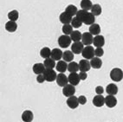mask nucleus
Wrapping results in <instances>:
<instances>
[{
  "mask_svg": "<svg viewBox=\"0 0 123 122\" xmlns=\"http://www.w3.org/2000/svg\"><path fill=\"white\" fill-rule=\"evenodd\" d=\"M72 18H73L72 16H70L69 14H68L66 11H64V12H62V13L60 14V16H59L60 22H61L62 24H70L71 21H72Z\"/></svg>",
  "mask_w": 123,
  "mask_h": 122,
  "instance_id": "nucleus-15",
  "label": "nucleus"
},
{
  "mask_svg": "<svg viewBox=\"0 0 123 122\" xmlns=\"http://www.w3.org/2000/svg\"><path fill=\"white\" fill-rule=\"evenodd\" d=\"M45 69H46V68H45V66H44L43 63H36L32 67V70H33L34 74H43Z\"/></svg>",
  "mask_w": 123,
  "mask_h": 122,
  "instance_id": "nucleus-19",
  "label": "nucleus"
},
{
  "mask_svg": "<svg viewBox=\"0 0 123 122\" xmlns=\"http://www.w3.org/2000/svg\"><path fill=\"white\" fill-rule=\"evenodd\" d=\"M95 93L96 94H102L104 93V88L101 86H97L95 87Z\"/></svg>",
  "mask_w": 123,
  "mask_h": 122,
  "instance_id": "nucleus-39",
  "label": "nucleus"
},
{
  "mask_svg": "<svg viewBox=\"0 0 123 122\" xmlns=\"http://www.w3.org/2000/svg\"><path fill=\"white\" fill-rule=\"evenodd\" d=\"M84 49V45L81 42H74L71 45V51L75 55H79L82 52Z\"/></svg>",
  "mask_w": 123,
  "mask_h": 122,
  "instance_id": "nucleus-8",
  "label": "nucleus"
},
{
  "mask_svg": "<svg viewBox=\"0 0 123 122\" xmlns=\"http://www.w3.org/2000/svg\"><path fill=\"white\" fill-rule=\"evenodd\" d=\"M81 21L84 24H86V25H91V24H95V16H94L91 12H88V11H87L85 13H84V15L82 16Z\"/></svg>",
  "mask_w": 123,
  "mask_h": 122,
  "instance_id": "nucleus-3",
  "label": "nucleus"
},
{
  "mask_svg": "<svg viewBox=\"0 0 123 122\" xmlns=\"http://www.w3.org/2000/svg\"><path fill=\"white\" fill-rule=\"evenodd\" d=\"M93 44L96 48H102L104 44H105V38H104V37L101 35L95 36L94 37V40H93Z\"/></svg>",
  "mask_w": 123,
  "mask_h": 122,
  "instance_id": "nucleus-14",
  "label": "nucleus"
},
{
  "mask_svg": "<svg viewBox=\"0 0 123 122\" xmlns=\"http://www.w3.org/2000/svg\"><path fill=\"white\" fill-rule=\"evenodd\" d=\"M33 113L30 110H26L22 113V120L24 122H31L33 120Z\"/></svg>",
  "mask_w": 123,
  "mask_h": 122,
  "instance_id": "nucleus-21",
  "label": "nucleus"
},
{
  "mask_svg": "<svg viewBox=\"0 0 123 122\" xmlns=\"http://www.w3.org/2000/svg\"><path fill=\"white\" fill-rule=\"evenodd\" d=\"M91 13L93 14L94 16H100L101 14V11H102V10H101V6L99 5V4H95V5H93L92 8H91Z\"/></svg>",
  "mask_w": 123,
  "mask_h": 122,
  "instance_id": "nucleus-28",
  "label": "nucleus"
},
{
  "mask_svg": "<svg viewBox=\"0 0 123 122\" xmlns=\"http://www.w3.org/2000/svg\"><path fill=\"white\" fill-rule=\"evenodd\" d=\"M79 76L81 81H85L86 79L88 78V74H87V72H82V71H81V72L79 73Z\"/></svg>",
  "mask_w": 123,
  "mask_h": 122,
  "instance_id": "nucleus-40",
  "label": "nucleus"
},
{
  "mask_svg": "<svg viewBox=\"0 0 123 122\" xmlns=\"http://www.w3.org/2000/svg\"><path fill=\"white\" fill-rule=\"evenodd\" d=\"M70 38L73 42H80L81 41V33L79 30H73V32L71 33L70 35Z\"/></svg>",
  "mask_w": 123,
  "mask_h": 122,
  "instance_id": "nucleus-27",
  "label": "nucleus"
},
{
  "mask_svg": "<svg viewBox=\"0 0 123 122\" xmlns=\"http://www.w3.org/2000/svg\"><path fill=\"white\" fill-rule=\"evenodd\" d=\"M40 55H41V57H43V58H44V59L49 58L51 55L50 49L48 48V47L43 48L42 49H41V51H40Z\"/></svg>",
  "mask_w": 123,
  "mask_h": 122,
  "instance_id": "nucleus-30",
  "label": "nucleus"
},
{
  "mask_svg": "<svg viewBox=\"0 0 123 122\" xmlns=\"http://www.w3.org/2000/svg\"><path fill=\"white\" fill-rule=\"evenodd\" d=\"M45 77V80L49 82H52L55 80H56L57 74L53 68H46L44 70L43 74Z\"/></svg>",
  "mask_w": 123,
  "mask_h": 122,
  "instance_id": "nucleus-4",
  "label": "nucleus"
},
{
  "mask_svg": "<svg viewBox=\"0 0 123 122\" xmlns=\"http://www.w3.org/2000/svg\"><path fill=\"white\" fill-rule=\"evenodd\" d=\"M68 83H70V84H72L74 86H77L79 84L80 81H81L79 74H77V72L70 73L68 77Z\"/></svg>",
  "mask_w": 123,
  "mask_h": 122,
  "instance_id": "nucleus-12",
  "label": "nucleus"
},
{
  "mask_svg": "<svg viewBox=\"0 0 123 122\" xmlns=\"http://www.w3.org/2000/svg\"><path fill=\"white\" fill-rule=\"evenodd\" d=\"M18 29V24L15 21H9L7 22L6 24H5V30H6L8 32H15Z\"/></svg>",
  "mask_w": 123,
  "mask_h": 122,
  "instance_id": "nucleus-22",
  "label": "nucleus"
},
{
  "mask_svg": "<svg viewBox=\"0 0 123 122\" xmlns=\"http://www.w3.org/2000/svg\"><path fill=\"white\" fill-rule=\"evenodd\" d=\"M70 24L73 26V28H80L81 26V24H82V22H81V20L79 18H77L76 16H75V18H72V21H71Z\"/></svg>",
  "mask_w": 123,
  "mask_h": 122,
  "instance_id": "nucleus-35",
  "label": "nucleus"
},
{
  "mask_svg": "<svg viewBox=\"0 0 123 122\" xmlns=\"http://www.w3.org/2000/svg\"><path fill=\"white\" fill-rule=\"evenodd\" d=\"M78 64H79V70L80 71H82V72H88L91 68L90 61L88 60H87V59L81 60Z\"/></svg>",
  "mask_w": 123,
  "mask_h": 122,
  "instance_id": "nucleus-9",
  "label": "nucleus"
},
{
  "mask_svg": "<svg viewBox=\"0 0 123 122\" xmlns=\"http://www.w3.org/2000/svg\"><path fill=\"white\" fill-rule=\"evenodd\" d=\"M18 18H19V13L17 10H13L8 13V18L10 19V21H17Z\"/></svg>",
  "mask_w": 123,
  "mask_h": 122,
  "instance_id": "nucleus-33",
  "label": "nucleus"
},
{
  "mask_svg": "<svg viewBox=\"0 0 123 122\" xmlns=\"http://www.w3.org/2000/svg\"><path fill=\"white\" fill-rule=\"evenodd\" d=\"M89 32L92 35H95V36L99 35L100 33H101V26L98 24H95V23L91 24L89 27Z\"/></svg>",
  "mask_w": 123,
  "mask_h": 122,
  "instance_id": "nucleus-24",
  "label": "nucleus"
},
{
  "mask_svg": "<svg viewBox=\"0 0 123 122\" xmlns=\"http://www.w3.org/2000/svg\"><path fill=\"white\" fill-rule=\"evenodd\" d=\"M65 11H66L68 14H69L70 16H72V17H75V16H76V13H77V11H78V10H77V8L75 6V5H68V6L66 7Z\"/></svg>",
  "mask_w": 123,
  "mask_h": 122,
  "instance_id": "nucleus-29",
  "label": "nucleus"
},
{
  "mask_svg": "<svg viewBox=\"0 0 123 122\" xmlns=\"http://www.w3.org/2000/svg\"><path fill=\"white\" fill-rule=\"evenodd\" d=\"M68 70L70 73L77 72L79 70V64L77 62H75V61H70L68 64Z\"/></svg>",
  "mask_w": 123,
  "mask_h": 122,
  "instance_id": "nucleus-32",
  "label": "nucleus"
},
{
  "mask_svg": "<svg viewBox=\"0 0 123 122\" xmlns=\"http://www.w3.org/2000/svg\"><path fill=\"white\" fill-rule=\"evenodd\" d=\"M43 64H44V66H45V68H54L55 67V65H56L55 62V60L52 59L51 57L45 59L44 61H43Z\"/></svg>",
  "mask_w": 123,
  "mask_h": 122,
  "instance_id": "nucleus-31",
  "label": "nucleus"
},
{
  "mask_svg": "<svg viewBox=\"0 0 123 122\" xmlns=\"http://www.w3.org/2000/svg\"><path fill=\"white\" fill-rule=\"evenodd\" d=\"M73 26L70 24H63V26L62 28V30L63 32L64 35H70L71 33L73 32Z\"/></svg>",
  "mask_w": 123,
  "mask_h": 122,
  "instance_id": "nucleus-34",
  "label": "nucleus"
},
{
  "mask_svg": "<svg viewBox=\"0 0 123 122\" xmlns=\"http://www.w3.org/2000/svg\"><path fill=\"white\" fill-rule=\"evenodd\" d=\"M71 40L70 36L68 35H62L61 37H59L58 38V45L61 47L62 49L68 48V46L71 44Z\"/></svg>",
  "mask_w": 123,
  "mask_h": 122,
  "instance_id": "nucleus-2",
  "label": "nucleus"
},
{
  "mask_svg": "<svg viewBox=\"0 0 123 122\" xmlns=\"http://www.w3.org/2000/svg\"><path fill=\"white\" fill-rule=\"evenodd\" d=\"M55 81H56L57 85L59 86V87H64V86L67 85L68 82V77L64 74V73H60L59 74H57V77Z\"/></svg>",
  "mask_w": 123,
  "mask_h": 122,
  "instance_id": "nucleus-13",
  "label": "nucleus"
},
{
  "mask_svg": "<svg viewBox=\"0 0 123 122\" xmlns=\"http://www.w3.org/2000/svg\"><path fill=\"white\" fill-rule=\"evenodd\" d=\"M80 5H81L82 10L89 11V10H91V8H92L93 4H92V2H91V0H81V3H80Z\"/></svg>",
  "mask_w": 123,
  "mask_h": 122,
  "instance_id": "nucleus-26",
  "label": "nucleus"
},
{
  "mask_svg": "<svg viewBox=\"0 0 123 122\" xmlns=\"http://www.w3.org/2000/svg\"><path fill=\"white\" fill-rule=\"evenodd\" d=\"M74 53L72 51H69V50H66L64 51L63 54H62V59L64 61H67V62H70V61H73L74 59Z\"/></svg>",
  "mask_w": 123,
  "mask_h": 122,
  "instance_id": "nucleus-25",
  "label": "nucleus"
},
{
  "mask_svg": "<svg viewBox=\"0 0 123 122\" xmlns=\"http://www.w3.org/2000/svg\"><path fill=\"white\" fill-rule=\"evenodd\" d=\"M110 78L113 81L119 82L122 81L123 79V71L119 68H114L110 71Z\"/></svg>",
  "mask_w": 123,
  "mask_h": 122,
  "instance_id": "nucleus-1",
  "label": "nucleus"
},
{
  "mask_svg": "<svg viewBox=\"0 0 123 122\" xmlns=\"http://www.w3.org/2000/svg\"><path fill=\"white\" fill-rule=\"evenodd\" d=\"M62 54L63 52H62V50L60 49H54L51 50V55L50 57L52 59H54L55 61H60L62 57Z\"/></svg>",
  "mask_w": 123,
  "mask_h": 122,
  "instance_id": "nucleus-20",
  "label": "nucleus"
},
{
  "mask_svg": "<svg viewBox=\"0 0 123 122\" xmlns=\"http://www.w3.org/2000/svg\"><path fill=\"white\" fill-rule=\"evenodd\" d=\"M93 40H94V37L90 32H84L81 37V43H83V45L88 46L91 45L93 43Z\"/></svg>",
  "mask_w": 123,
  "mask_h": 122,
  "instance_id": "nucleus-7",
  "label": "nucleus"
},
{
  "mask_svg": "<svg viewBox=\"0 0 123 122\" xmlns=\"http://www.w3.org/2000/svg\"><path fill=\"white\" fill-rule=\"evenodd\" d=\"M55 68L59 73H64L66 70H68V64H67V61H58V62L55 65Z\"/></svg>",
  "mask_w": 123,
  "mask_h": 122,
  "instance_id": "nucleus-18",
  "label": "nucleus"
},
{
  "mask_svg": "<svg viewBox=\"0 0 123 122\" xmlns=\"http://www.w3.org/2000/svg\"><path fill=\"white\" fill-rule=\"evenodd\" d=\"M78 101H79V104L85 105L86 102H87V98L84 95H81L78 97Z\"/></svg>",
  "mask_w": 123,
  "mask_h": 122,
  "instance_id": "nucleus-38",
  "label": "nucleus"
},
{
  "mask_svg": "<svg viewBox=\"0 0 123 122\" xmlns=\"http://www.w3.org/2000/svg\"><path fill=\"white\" fill-rule=\"evenodd\" d=\"M90 64H91V68H95V69H99V68H101L102 66V61L100 57H93L90 61Z\"/></svg>",
  "mask_w": 123,
  "mask_h": 122,
  "instance_id": "nucleus-17",
  "label": "nucleus"
},
{
  "mask_svg": "<svg viewBox=\"0 0 123 122\" xmlns=\"http://www.w3.org/2000/svg\"><path fill=\"white\" fill-rule=\"evenodd\" d=\"M68 107L71 109H75L78 107L79 106V101H78V98L75 97V96H70V97H68V100L66 101Z\"/></svg>",
  "mask_w": 123,
  "mask_h": 122,
  "instance_id": "nucleus-10",
  "label": "nucleus"
},
{
  "mask_svg": "<svg viewBox=\"0 0 123 122\" xmlns=\"http://www.w3.org/2000/svg\"><path fill=\"white\" fill-rule=\"evenodd\" d=\"M105 105L109 108H113L117 105V99L114 97V95L108 94L107 97H105Z\"/></svg>",
  "mask_w": 123,
  "mask_h": 122,
  "instance_id": "nucleus-11",
  "label": "nucleus"
},
{
  "mask_svg": "<svg viewBox=\"0 0 123 122\" xmlns=\"http://www.w3.org/2000/svg\"><path fill=\"white\" fill-rule=\"evenodd\" d=\"M81 55H82V56L84 57L85 59L87 60H91L93 57H95V49L93 48L91 45H88V46H86L85 48L83 49L82 50V52H81Z\"/></svg>",
  "mask_w": 123,
  "mask_h": 122,
  "instance_id": "nucleus-5",
  "label": "nucleus"
},
{
  "mask_svg": "<svg viewBox=\"0 0 123 122\" xmlns=\"http://www.w3.org/2000/svg\"><path fill=\"white\" fill-rule=\"evenodd\" d=\"M46 81L45 80V77L43 74H37V81L38 83H43L44 81Z\"/></svg>",
  "mask_w": 123,
  "mask_h": 122,
  "instance_id": "nucleus-37",
  "label": "nucleus"
},
{
  "mask_svg": "<svg viewBox=\"0 0 123 122\" xmlns=\"http://www.w3.org/2000/svg\"><path fill=\"white\" fill-rule=\"evenodd\" d=\"M75 93V87L74 85L72 84H67L63 87V89H62V94H63L64 96L66 97H70V96H73Z\"/></svg>",
  "mask_w": 123,
  "mask_h": 122,
  "instance_id": "nucleus-6",
  "label": "nucleus"
},
{
  "mask_svg": "<svg viewBox=\"0 0 123 122\" xmlns=\"http://www.w3.org/2000/svg\"><path fill=\"white\" fill-rule=\"evenodd\" d=\"M93 104L97 107H101L105 104V98L101 94H96L93 99Z\"/></svg>",
  "mask_w": 123,
  "mask_h": 122,
  "instance_id": "nucleus-16",
  "label": "nucleus"
},
{
  "mask_svg": "<svg viewBox=\"0 0 123 122\" xmlns=\"http://www.w3.org/2000/svg\"><path fill=\"white\" fill-rule=\"evenodd\" d=\"M104 55V50L102 48H96L95 49V55L97 57H101Z\"/></svg>",
  "mask_w": 123,
  "mask_h": 122,
  "instance_id": "nucleus-36",
  "label": "nucleus"
},
{
  "mask_svg": "<svg viewBox=\"0 0 123 122\" xmlns=\"http://www.w3.org/2000/svg\"><path fill=\"white\" fill-rule=\"evenodd\" d=\"M106 92L108 94L111 95H115L118 93V87L115 84H109L106 87Z\"/></svg>",
  "mask_w": 123,
  "mask_h": 122,
  "instance_id": "nucleus-23",
  "label": "nucleus"
}]
</instances>
